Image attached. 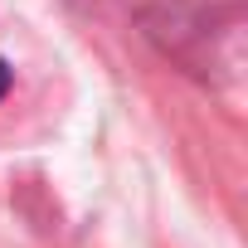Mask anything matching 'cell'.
<instances>
[{
    "instance_id": "cell-1",
    "label": "cell",
    "mask_w": 248,
    "mask_h": 248,
    "mask_svg": "<svg viewBox=\"0 0 248 248\" xmlns=\"http://www.w3.org/2000/svg\"><path fill=\"white\" fill-rule=\"evenodd\" d=\"M5 93H10V63L0 59V97H5Z\"/></svg>"
}]
</instances>
